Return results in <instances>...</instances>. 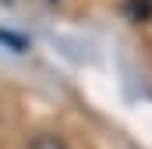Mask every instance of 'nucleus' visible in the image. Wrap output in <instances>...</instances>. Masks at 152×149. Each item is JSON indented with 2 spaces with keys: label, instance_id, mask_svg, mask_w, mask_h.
Masks as SVG:
<instances>
[{
  "label": "nucleus",
  "instance_id": "f257e3e1",
  "mask_svg": "<svg viewBox=\"0 0 152 149\" xmlns=\"http://www.w3.org/2000/svg\"><path fill=\"white\" fill-rule=\"evenodd\" d=\"M28 149H67V142L60 135H53V131H42V135H36L28 142Z\"/></svg>",
  "mask_w": 152,
  "mask_h": 149
},
{
  "label": "nucleus",
  "instance_id": "7ed1b4c3",
  "mask_svg": "<svg viewBox=\"0 0 152 149\" xmlns=\"http://www.w3.org/2000/svg\"><path fill=\"white\" fill-rule=\"evenodd\" d=\"M7 4H14V0H7Z\"/></svg>",
  "mask_w": 152,
  "mask_h": 149
},
{
  "label": "nucleus",
  "instance_id": "f03ea898",
  "mask_svg": "<svg viewBox=\"0 0 152 149\" xmlns=\"http://www.w3.org/2000/svg\"><path fill=\"white\" fill-rule=\"evenodd\" d=\"M0 43H11L14 50H21V46H25V43H21V39H18V36H7V32H0Z\"/></svg>",
  "mask_w": 152,
  "mask_h": 149
}]
</instances>
